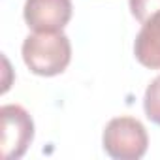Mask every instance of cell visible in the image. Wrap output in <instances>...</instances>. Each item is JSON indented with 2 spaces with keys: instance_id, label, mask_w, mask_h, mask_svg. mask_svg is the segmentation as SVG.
Segmentation results:
<instances>
[{
  "instance_id": "cell-6",
  "label": "cell",
  "mask_w": 160,
  "mask_h": 160,
  "mask_svg": "<svg viewBox=\"0 0 160 160\" xmlns=\"http://www.w3.org/2000/svg\"><path fill=\"white\" fill-rule=\"evenodd\" d=\"M143 109L151 122L160 126V75L149 83L143 96Z\"/></svg>"
},
{
  "instance_id": "cell-5",
  "label": "cell",
  "mask_w": 160,
  "mask_h": 160,
  "mask_svg": "<svg viewBox=\"0 0 160 160\" xmlns=\"http://www.w3.org/2000/svg\"><path fill=\"white\" fill-rule=\"evenodd\" d=\"M134 55L145 68L160 70V12L143 23L134 42Z\"/></svg>"
},
{
  "instance_id": "cell-7",
  "label": "cell",
  "mask_w": 160,
  "mask_h": 160,
  "mask_svg": "<svg viewBox=\"0 0 160 160\" xmlns=\"http://www.w3.org/2000/svg\"><path fill=\"white\" fill-rule=\"evenodd\" d=\"M128 4H130L132 15L141 25L160 12V0H128Z\"/></svg>"
},
{
  "instance_id": "cell-4",
  "label": "cell",
  "mask_w": 160,
  "mask_h": 160,
  "mask_svg": "<svg viewBox=\"0 0 160 160\" xmlns=\"http://www.w3.org/2000/svg\"><path fill=\"white\" fill-rule=\"evenodd\" d=\"M23 17L34 32H62L72 19V0H27Z\"/></svg>"
},
{
  "instance_id": "cell-1",
  "label": "cell",
  "mask_w": 160,
  "mask_h": 160,
  "mask_svg": "<svg viewBox=\"0 0 160 160\" xmlns=\"http://www.w3.org/2000/svg\"><path fill=\"white\" fill-rule=\"evenodd\" d=\"M21 53L28 70L42 77L62 73L72 60V45L62 32H34L25 38Z\"/></svg>"
},
{
  "instance_id": "cell-2",
  "label": "cell",
  "mask_w": 160,
  "mask_h": 160,
  "mask_svg": "<svg viewBox=\"0 0 160 160\" xmlns=\"http://www.w3.org/2000/svg\"><path fill=\"white\" fill-rule=\"evenodd\" d=\"M104 151L117 160H138L147 152L149 136L145 126L134 117L111 119L102 136Z\"/></svg>"
},
{
  "instance_id": "cell-3",
  "label": "cell",
  "mask_w": 160,
  "mask_h": 160,
  "mask_svg": "<svg viewBox=\"0 0 160 160\" xmlns=\"http://www.w3.org/2000/svg\"><path fill=\"white\" fill-rule=\"evenodd\" d=\"M0 132H2V156L6 160L21 158L34 139V122L28 111L17 104L0 108Z\"/></svg>"
}]
</instances>
